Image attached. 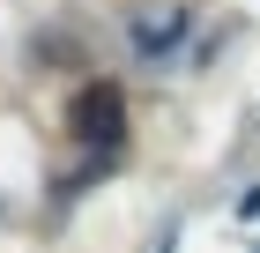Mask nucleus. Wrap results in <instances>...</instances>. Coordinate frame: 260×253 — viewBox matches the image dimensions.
I'll use <instances>...</instances> for the list:
<instances>
[{
	"instance_id": "obj_1",
	"label": "nucleus",
	"mask_w": 260,
	"mask_h": 253,
	"mask_svg": "<svg viewBox=\"0 0 260 253\" xmlns=\"http://www.w3.org/2000/svg\"><path fill=\"white\" fill-rule=\"evenodd\" d=\"M67 127H75V142H89V149H119L126 142V90L119 82H89L75 97V112H67Z\"/></svg>"
},
{
	"instance_id": "obj_2",
	"label": "nucleus",
	"mask_w": 260,
	"mask_h": 253,
	"mask_svg": "<svg viewBox=\"0 0 260 253\" xmlns=\"http://www.w3.org/2000/svg\"><path fill=\"white\" fill-rule=\"evenodd\" d=\"M179 30H186V15H164V22H141V30H134V45H141V52H171V45H179Z\"/></svg>"
}]
</instances>
